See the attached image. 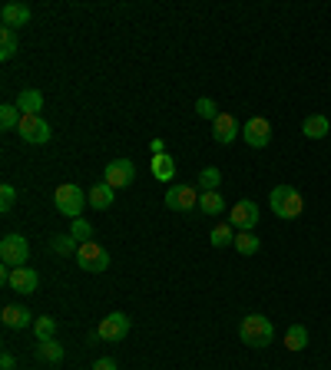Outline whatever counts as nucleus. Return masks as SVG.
Wrapping results in <instances>:
<instances>
[{
    "instance_id": "1",
    "label": "nucleus",
    "mask_w": 331,
    "mask_h": 370,
    "mask_svg": "<svg viewBox=\"0 0 331 370\" xmlns=\"http://www.w3.org/2000/svg\"><path fill=\"white\" fill-rule=\"evenodd\" d=\"M268 205H272V212H275L279 218H285V222L298 218L302 215V208H305L302 192L295 189V185H275V189L268 192Z\"/></svg>"
},
{
    "instance_id": "2",
    "label": "nucleus",
    "mask_w": 331,
    "mask_h": 370,
    "mask_svg": "<svg viewBox=\"0 0 331 370\" xmlns=\"http://www.w3.org/2000/svg\"><path fill=\"white\" fill-rule=\"evenodd\" d=\"M239 337H242V344H249V347H268L272 337H275V327H272V321L262 318V314H245L242 324H239Z\"/></svg>"
},
{
    "instance_id": "3",
    "label": "nucleus",
    "mask_w": 331,
    "mask_h": 370,
    "mask_svg": "<svg viewBox=\"0 0 331 370\" xmlns=\"http://www.w3.org/2000/svg\"><path fill=\"white\" fill-rule=\"evenodd\" d=\"M53 202H57V212L66 218H83V205H87V195L80 185L66 182V185H57L53 192Z\"/></svg>"
},
{
    "instance_id": "4",
    "label": "nucleus",
    "mask_w": 331,
    "mask_h": 370,
    "mask_svg": "<svg viewBox=\"0 0 331 370\" xmlns=\"http://www.w3.org/2000/svg\"><path fill=\"white\" fill-rule=\"evenodd\" d=\"M27 258H30V245H27L24 235L10 231V235L0 238V261H3L7 268H24Z\"/></svg>"
},
{
    "instance_id": "5",
    "label": "nucleus",
    "mask_w": 331,
    "mask_h": 370,
    "mask_svg": "<svg viewBox=\"0 0 331 370\" xmlns=\"http://www.w3.org/2000/svg\"><path fill=\"white\" fill-rule=\"evenodd\" d=\"M73 258H77L80 268L89 271V275H103V271L110 268V252H106L103 245H96V242H83Z\"/></svg>"
},
{
    "instance_id": "6",
    "label": "nucleus",
    "mask_w": 331,
    "mask_h": 370,
    "mask_svg": "<svg viewBox=\"0 0 331 370\" xmlns=\"http://www.w3.org/2000/svg\"><path fill=\"white\" fill-rule=\"evenodd\" d=\"M17 132H20V139L30 142V146H43V142H50V136H53L50 123H47L43 116H24Z\"/></svg>"
},
{
    "instance_id": "7",
    "label": "nucleus",
    "mask_w": 331,
    "mask_h": 370,
    "mask_svg": "<svg viewBox=\"0 0 331 370\" xmlns=\"http://www.w3.org/2000/svg\"><path fill=\"white\" fill-rule=\"evenodd\" d=\"M133 179H136V166L129 159H113L106 166V172H103V182L110 189H126V185H133Z\"/></svg>"
},
{
    "instance_id": "8",
    "label": "nucleus",
    "mask_w": 331,
    "mask_h": 370,
    "mask_svg": "<svg viewBox=\"0 0 331 370\" xmlns=\"http://www.w3.org/2000/svg\"><path fill=\"white\" fill-rule=\"evenodd\" d=\"M229 225L235 231H255V225H258V205L249 202V199L235 202L229 212Z\"/></svg>"
},
{
    "instance_id": "9",
    "label": "nucleus",
    "mask_w": 331,
    "mask_h": 370,
    "mask_svg": "<svg viewBox=\"0 0 331 370\" xmlns=\"http://www.w3.org/2000/svg\"><path fill=\"white\" fill-rule=\"evenodd\" d=\"M242 139L249 142L252 149H265L268 142H272V123H268L265 116H252L242 126Z\"/></svg>"
},
{
    "instance_id": "10",
    "label": "nucleus",
    "mask_w": 331,
    "mask_h": 370,
    "mask_svg": "<svg viewBox=\"0 0 331 370\" xmlns=\"http://www.w3.org/2000/svg\"><path fill=\"white\" fill-rule=\"evenodd\" d=\"M166 205L172 212H192V208H199V192H196V185H169Z\"/></svg>"
},
{
    "instance_id": "11",
    "label": "nucleus",
    "mask_w": 331,
    "mask_h": 370,
    "mask_svg": "<svg viewBox=\"0 0 331 370\" xmlns=\"http://www.w3.org/2000/svg\"><path fill=\"white\" fill-rule=\"evenodd\" d=\"M126 334H129V318L123 311H113V314H106L100 321L96 337H103V341H126Z\"/></svg>"
},
{
    "instance_id": "12",
    "label": "nucleus",
    "mask_w": 331,
    "mask_h": 370,
    "mask_svg": "<svg viewBox=\"0 0 331 370\" xmlns=\"http://www.w3.org/2000/svg\"><path fill=\"white\" fill-rule=\"evenodd\" d=\"M239 136H242V126L235 123V116H232V113H219L216 123H212V139H216L219 146H232Z\"/></svg>"
},
{
    "instance_id": "13",
    "label": "nucleus",
    "mask_w": 331,
    "mask_h": 370,
    "mask_svg": "<svg viewBox=\"0 0 331 370\" xmlns=\"http://www.w3.org/2000/svg\"><path fill=\"white\" fill-rule=\"evenodd\" d=\"M7 284H10L13 291H20V294H34V291H37V284H40V275L24 265V268L10 271V281H7Z\"/></svg>"
},
{
    "instance_id": "14",
    "label": "nucleus",
    "mask_w": 331,
    "mask_h": 370,
    "mask_svg": "<svg viewBox=\"0 0 331 370\" xmlns=\"http://www.w3.org/2000/svg\"><path fill=\"white\" fill-rule=\"evenodd\" d=\"M0 321H3V327H10V331H24L34 324V314L27 311V307H17V305H7L0 311Z\"/></svg>"
},
{
    "instance_id": "15",
    "label": "nucleus",
    "mask_w": 331,
    "mask_h": 370,
    "mask_svg": "<svg viewBox=\"0 0 331 370\" xmlns=\"http://www.w3.org/2000/svg\"><path fill=\"white\" fill-rule=\"evenodd\" d=\"M0 20H3V26L17 30V26L30 24V7H27V3H3V10H0Z\"/></svg>"
},
{
    "instance_id": "16",
    "label": "nucleus",
    "mask_w": 331,
    "mask_h": 370,
    "mask_svg": "<svg viewBox=\"0 0 331 370\" xmlns=\"http://www.w3.org/2000/svg\"><path fill=\"white\" fill-rule=\"evenodd\" d=\"M17 109L24 116H40L43 113V93L40 90H20L17 96Z\"/></svg>"
},
{
    "instance_id": "17",
    "label": "nucleus",
    "mask_w": 331,
    "mask_h": 370,
    "mask_svg": "<svg viewBox=\"0 0 331 370\" xmlns=\"http://www.w3.org/2000/svg\"><path fill=\"white\" fill-rule=\"evenodd\" d=\"M113 199H116V189H110L106 182H96L93 189L87 192V202L96 208V212H103V208H110L113 205Z\"/></svg>"
},
{
    "instance_id": "18",
    "label": "nucleus",
    "mask_w": 331,
    "mask_h": 370,
    "mask_svg": "<svg viewBox=\"0 0 331 370\" xmlns=\"http://www.w3.org/2000/svg\"><path fill=\"white\" fill-rule=\"evenodd\" d=\"M302 132H305L308 139H325V136H331V123H328V116H308L305 123H302Z\"/></svg>"
},
{
    "instance_id": "19",
    "label": "nucleus",
    "mask_w": 331,
    "mask_h": 370,
    "mask_svg": "<svg viewBox=\"0 0 331 370\" xmlns=\"http://www.w3.org/2000/svg\"><path fill=\"white\" fill-rule=\"evenodd\" d=\"M149 166H153V176L159 182H172V176H176V159H172L169 153L153 155V159H149Z\"/></svg>"
},
{
    "instance_id": "20",
    "label": "nucleus",
    "mask_w": 331,
    "mask_h": 370,
    "mask_svg": "<svg viewBox=\"0 0 331 370\" xmlns=\"http://www.w3.org/2000/svg\"><path fill=\"white\" fill-rule=\"evenodd\" d=\"M199 212H205V215H222V212H226V199H222L219 192H203V195H199Z\"/></svg>"
},
{
    "instance_id": "21",
    "label": "nucleus",
    "mask_w": 331,
    "mask_h": 370,
    "mask_svg": "<svg viewBox=\"0 0 331 370\" xmlns=\"http://www.w3.org/2000/svg\"><path fill=\"white\" fill-rule=\"evenodd\" d=\"M37 357L47 360V364H60L64 360V344H57V341H37Z\"/></svg>"
},
{
    "instance_id": "22",
    "label": "nucleus",
    "mask_w": 331,
    "mask_h": 370,
    "mask_svg": "<svg viewBox=\"0 0 331 370\" xmlns=\"http://www.w3.org/2000/svg\"><path fill=\"white\" fill-rule=\"evenodd\" d=\"M258 248H262V242H258L255 231H235V252L239 255H255Z\"/></svg>"
},
{
    "instance_id": "23",
    "label": "nucleus",
    "mask_w": 331,
    "mask_h": 370,
    "mask_svg": "<svg viewBox=\"0 0 331 370\" xmlns=\"http://www.w3.org/2000/svg\"><path fill=\"white\" fill-rule=\"evenodd\" d=\"M305 344H308V331L302 327V324H292V327L285 331V347L298 354V350H305Z\"/></svg>"
},
{
    "instance_id": "24",
    "label": "nucleus",
    "mask_w": 331,
    "mask_h": 370,
    "mask_svg": "<svg viewBox=\"0 0 331 370\" xmlns=\"http://www.w3.org/2000/svg\"><path fill=\"white\" fill-rule=\"evenodd\" d=\"M20 119H24V113L17 109V102H3V106H0V129L10 132V129L20 126Z\"/></svg>"
},
{
    "instance_id": "25",
    "label": "nucleus",
    "mask_w": 331,
    "mask_h": 370,
    "mask_svg": "<svg viewBox=\"0 0 331 370\" xmlns=\"http://www.w3.org/2000/svg\"><path fill=\"white\" fill-rule=\"evenodd\" d=\"M17 56V30L3 26L0 30V60H13Z\"/></svg>"
},
{
    "instance_id": "26",
    "label": "nucleus",
    "mask_w": 331,
    "mask_h": 370,
    "mask_svg": "<svg viewBox=\"0 0 331 370\" xmlns=\"http://www.w3.org/2000/svg\"><path fill=\"white\" fill-rule=\"evenodd\" d=\"M209 242L216 245V248H226V245H235V229H232L229 222H222V225H216V229H212V235H209Z\"/></svg>"
},
{
    "instance_id": "27",
    "label": "nucleus",
    "mask_w": 331,
    "mask_h": 370,
    "mask_svg": "<svg viewBox=\"0 0 331 370\" xmlns=\"http://www.w3.org/2000/svg\"><path fill=\"white\" fill-rule=\"evenodd\" d=\"M199 185H203V192H219V185H222V172H219L216 166H205L203 172H199Z\"/></svg>"
},
{
    "instance_id": "28",
    "label": "nucleus",
    "mask_w": 331,
    "mask_h": 370,
    "mask_svg": "<svg viewBox=\"0 0 331 370\" xmlns=\"http://www.w3.org/2000/svg\"><path fill=\"white\" fill-rule=\"evenodd\" d=\"M53 331H57V321L47 318V314L34 321V334H37V341H53Z\"/></svg>"
},
{
    "instance_id": "29",
    "label": "nucleus",
    "mask_w": 331,
    "mask_h": 370,
    "mask_svg": "<svg viewBox=\"0 0 331 370\" xmlns=\"http://www.w3.org/2000/svg\"><path fill=\"white\" fill-rule=\"evenodd\" d=\"M53 252H57V255H77V238H73V235H57V238H53Z\"/></svg>"
},
{
    "instance_id": "30",
    "label": "nucleus",
    "mask_w": 331,
    "mask_h": 370,
    "mask_svg": "<svg viewBox=\"0 0 331 370\" xmlns=\"http://www.w3.org/2000/svg\"><path fill=\"white\" fill-rule=\"evenodd\" d=\"M70 235L77 238V245H83V242H89V238H93V225H89L87 218H73V229H70Z\"/></svg>"
},
{
    "instance_id": "31",
    "label": "nucleus",
    "mask_w": 331,
    "mask_h": 370,
    "mask_svg": "<svg viewBox=\"0 0 331 370\" xmlns=\"http://www.w3.org/2000/svg\"><path fill=\"white\" fill-rule=\"evenodd\" d=\"M196 113L203 116V119H212V123H216V116L222 113V109H219V106L209 100V96H203V100H196Z\"/></svg>"
},
{
    "instance_id": "32",
    "label": "nucleus",
    "mask_w": 331,
    "mask_h": 370,
    "mask_svg": "<svg viewBox=\"0 0 331 370\" xmlns=\"http://www.w3.org/2000/svg\"><path fill=\"white\" fill-rule=\"evenodd\" d=\"M13 202H17V189H13L10 182H3V185H0V212L7 215L13 208Z\"/></svg>"
},
{
    "instance_id": "33",
    "label": "nucleus",
    "mask_w": 331,
    "mask_h": 370,
    "mask_svg": "<svg viewBox=\"0 0 331 370\" xmlns=\"http://www.w3.org/2000/svg\"><path fill=\"white\" fill-rule=\"evenodd\" d=\"M93 370H116V360L113 357H100L93 364Z\"/></svg>"
},
{
    "instance_id": "34",
    "label": "nucleus",
    "mask_w": 331,
    "mask_h": 370,
    "mask_svg": "<svg viewBox=\"0 0 331 370\" xmlns=\"http://www.w3.org/2000/svg\"><path fill=\"white\" fill-rule=\"evenodd\" d=\"M149 153H153V155H163L166 153V142L163 139H153V142H149Z\"/></svg>"
},
{
    "instance_id": "35",
    "label": "nucleus",
    "mask_w": 331,
    "mask_h": 370,
    "mask_svg": "<svg viewBox=\"0 0 331 370\" xmlns=\"http://www.w3.org/2000/svg\"><path fill=\"white\" fill-rule=\"evenodd\" d=\"M0 367H3V370H13V357L7 354V350H3V357H0Z\"/></svg>"
}]
</instances>
